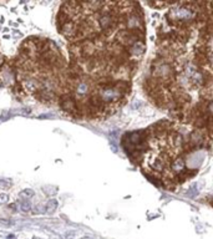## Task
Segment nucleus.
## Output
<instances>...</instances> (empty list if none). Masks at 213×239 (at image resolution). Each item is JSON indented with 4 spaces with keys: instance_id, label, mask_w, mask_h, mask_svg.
Segmentation results:
<instances>
[{
    "instance_id": "f257e3e1",
    "label": "nucleus",
    "mask_w": 213,
    "mask_h": 239,
    "mask_svg": "<svg viewBox=\"0 0 213 239\" xmlns=\"http://www.w3.org/2000/svg\"><path fill=\"white\" fill-rule=\"evenodd\" d=\"M172 15H173V18H176L178 20H183V21H188L194 18V14L187 8H177V9L172 10Z\"/></svg>"
},
{
    "instance_id": "7ed1b4c3",
    "label": "nucleus",
    "mask_w": 213,
    "mask_h": 239,
    "mask_svg": "<svg viewBox=\"0 0 213 239\" xmlns=\"http://www.w3.org/2000/svg\"><path fill=\"white\" fill-rule=\"evenodd\" d=\"M21 209H23L24 212H29V210L31 209V204L29 203V201L24 199V202H21Z\"/></svg>"
},
{
    "instance_id": "20e7f679",
    "label": "nucleus",
    "mask_w": 213,
    "mask_h": 239,
    "mask_svg": "<svg viewBox=\"0 0 213 239\" xmlns=\"http://www.w3.org/2000/svg\"><path fill=\"white\" fill-rule=\"evenodd\" d=\"M87 2H96V0H87Z\"/></svg>"
},
{
    "instance_id": "f03ea898",
    "label": "nucleus",
    "mask_w": 213,
    "mask_h": 239,
    "mask_svg": "<svg viewBox=\"0 0 213 239\" xmlns=\"http://www.w3.org/2000/svg\"><path fill=\"white\" fill-rule=\"evenodd\" d=\"M100 25L103 30H107L112 25V18L110 15H103L100 18Z\"/></svg>"
}]
</instances>
